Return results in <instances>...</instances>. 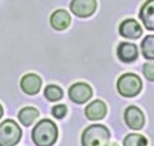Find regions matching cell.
Returning <instances> with one entry per match:
<instances>
[{"instance_id": "6da1fadb", "label": "cell", "mask_w": 154, "mask_h": 146, "mask_svg": "<svg viewBox=\"0 0 154 146\" xmlns=\"http://www.w3.org/2000/svg\"><path fill=\"white\" fill-rule=\"evenodd\" d=\"M58 137L57 126L50 119H42L35 126L32 131V140L36 146H51Z\"/></svg>"}, {"instance_id": "7a4b0ae2", "label": "cell", "mask_w": 154, "mask_h": 146, "mask_svg": "<svg viewBox=\"0 0 154 146\" xmlns=\"http://www.w3.org/2000/svg\"><path fill=\"white\" fill-rule=\"evenodd\" d=\"M109 137V131L105 126L93 124L84 131L81 142L82 146H107Z\"/></svg>"}, {"instance_id": "3957f363", "label": "cell", "mask_w": 154, "mask_h": 146, "mask_svg": "<svg viewBox=\"0 0 154 146\" xmlns=\"http://www.w3.org/2000/svg\"><path fill=\"white\" fill-rule=\"evenodd\" d=\"M141 80L134 73H126L117 81V90L123 97H134L141 91Z\"/></svg>"}, {"instance_id": "277c9868", "label": "cell", "mask_w": 154, "mask_h": 146, "mask_svg": "<svg viewBox=\"0 0 154 146\" xmlns=\"http://www.w3.org/2000/svg\"><path fill=\"white\" fill-rule=\"evenodd\" d=\"M22 136L19 126L12 119H7L0 124V146H16Z\"/></svg>"}, {"instance_id": "5b68a950", "label": "cell", "mask_w": 154, "mask_h": 146, "mask_svg": "<svg viewBox=\"0 0 154 146\" xmlns=\"http://www.w3.org/2000/svg\"><path fill=\"white\" fill-rule=\"evenodd\" d=\"M69 99L76 104H84L86 103L91 95H93V90L88 84H84V82H77V84L72 85L69 87L68 91Z\"/></svg>"}, {"instance_id": "8992f818", "label": "cell", "mask_w": 154, "mask_h": 146, "mask_svg": "<svg viewBox=\"0 0 154 146\" xmlns=\"http://www.w3.org/2000/svg\"><path fill=\"white\" fill-rule=\"evenodd\" d=\"M69 7L75 16L86 18L93 16L96 11V0H72Z\"/></svg>"}, {"instance_id": "52a82bcc", "label": "cell", "mask_w": 154, "mask_h": 146, "mask_svg": "<svg viewBox=\"0 0 154 146\" xmlns=\"http://www.w3.org/2000/svg\"><path fill=\"white\" fill-rule=\"evenodd\" d=\"M125 120H126V124L128 126V128L139 131L144 127V123H145V118H144L143 111L136 108V106H128V108L125 110Z\"/></svg>"}, {"instance_id": "ba28073f", "label": "cell", "mask_w": 154, "mask_h": 146, "mask_svg": "<svg viewBox=\"0 0 154 146\" xmlns=\"http://www.w3.org/2000/svg\"><path fill=\"white\" fill-rule=\"evenodd\" d=\"M141 32L143 31H141L140 24L137 23V21H135V19H126L119 26V35L126 38L135 40V38H137L141 35Z\"/></svg>"}, {"instance_id": "9c48e42d", "label": "cell", "mask_w": 154, "mask_h": 146, "mask_svg": "<svg viewBox=\"0 0 154 146\" xmlns=\"http://www.w3.org/2000/svg\"><path fill=\"white\" fill-rule=\"evenodd\" d=\"M85 114L90 120H100L107 114V105L102 100H94L86 106Z\"/></svg>"}, {"instance_id": "30bf717a", "label": "cell", "mask_w": 154, "mask_h": 146, "mask_svg": "<svg viewBox=\"0 0 154 146\" xmlns=\"http://www.w3.org/2000/svg\"><path fill=\"white\" fill-rule=\"evenodd\" d=\"M21 87L23 92H26L27 95H36L40 91L41 87V78L37 75H26L21 80Z\"/></svg>"}, {"instance_id": "8fae6325", "label": "cell", "mask_w": 154, "mask_h": 146, "mask_svg": "<svg viewBox=\"0 0 154 146\" xmlns=\"http://www.w3.org/2000/svg\"><path fill=\"white\" fill-rule=\"evenodd\" d=\"M143 24L148 30L154 31V0H146L139 13Z\"/></svg>"}, {"instance_id": "7c38bea8", "label": "cell", "mask_w": 154, "mask_h": 146, "mask_svg": "<svg viewBox=\"0 0 154 146\" xmlns=\"http://www.w3.org/2000/svg\"><path fill=\"white\" fill-rule=\"evenodd\" d=\"M117 55L125 63H131L137 58V46L130 42H121L117 47Z\"/></svg>"}, {"instance_id": "4fadbf2b", "label": "cell", "mask_w": 154, "mask_h": 146, "mask_svg": "<svg viewBox=\"0 0 154 146\" xmlns=\"http://www.w3.org/2000/svg\"><path fill=\"white\" fill-rule=\"evenodd\" d=\"M71 23V16L67 13L64 9L55 11L50 17V24L51 27L57 31H63Z\"/></svg>"}, {"instance_id": "5bb4252c", "label": "cell", "mask_w": 154, "mask_h": 146, "mask_svg": "<svg viewBox=\"0 0 154 146\" xmlns=\"http://www.w3.org/2000/svg\"><path fill=\"white\" fill-rule=\"evenodd\" d=\"M38 117V111L36 108H32V106H27V108H23L21 111H19L18 114V119L19 122L28 127V126H31L33 122L36 120V118Z\"/></svg>"}, {"instance_id": "9a60e30c", "label": "cell", "mask_w": 154, "mask_h": 146, "mask_svg": "<svg viewBox=\"0 0 154 146\" xmlns=\"http://www.w3.org/2000/svg\"><path fill=\"white\" fill-rule=\"evenodd\" d=\"M141 53L144 58L154 60V35H149L141 42Z\"/></svg>"}, {"instance_id": "2e32d148", "label": "cell", "mask_w": 154, "mask_h": 146, "mask_svg": "<svg viewBox=\"0 0 154 146\" xmlns=\"http://www.w3.org/2000/svg\"><path fill=\"white\" fill-rule=\"evenodd\" d=\"M123 146H148V140L143 135L130 133L125 137Z\"/></svg>"}, {"instance_id": "e0dca14e", "label": "cell", "mask_w": 154, "mask_h": 146, "mask_svg": "<svg viewBox=\"0 0 154 146\" xmlns=\"http://www.w3.org/2000/svg\"><path fill=\"white\" fill-rule=\"evenodd\" d=\"M44 95L45 97L49 101H58L63 97V91L59 86L57 85H49L45 87V91H44Z\"/></svg>"}, {"instance_id": "ac0fdd59", "label": "cell", "mask_w": 154, "mask_h": 146, "mask_svg": "<svg viewBox=\"0 0 154 146\" xmlns=\"http://www.w3.org/2000/svg\"><path fill=\"white\" fill-rule=\"evenodd\" d=\"M143 73L149 81H154V63H145L143 67Z\"/></svg>"}, {"instance_id": "d6986e66", "label": "cell", "mask_w": 154, "mask_h": 146, "mask_svg": "<svg viewBox=\"0 0 154 146\" xmlns=\"http://www.w3.org/2000/svg\"><path fill=\"white\" fill-rule=\"evenodd\" d=\"M51 114L55 117V118H63L67 114V106L66 105H57L51 109Z\"/></svg>"}, {"instance_id": "ffe728a7", "label": "cell", "mask_w": 154, "mask_h": 146, "mask_svg": "<svg viewBox=\"0 0 154 146\" xmlns=\"http://www.w3.org/2000/svg\"><path fill=\"white\" fill-rule=\"evenodd\" d=\"M2 117H3V106L0 105V118H2Z\"/></svg>"}]
</instances>
